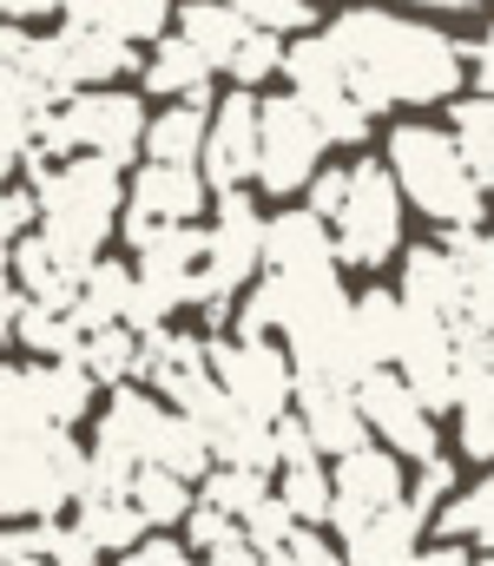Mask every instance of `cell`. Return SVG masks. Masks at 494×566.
Returning a JSON list of instances; mask_svg holds the SVG:
<instances>
[{"instance_id":"1","label":"cell","mask_w":494,"mask_h":566,"mask_svg":"<svg viewBox=\"0 0 494 566\" xmlns=\"http://www.w3.org/2000/svg\"><path fill=\"white\" fill-rule=\"evenodd\" d=\"M329 40H336L349 86L369 113L435 106V99H455V86H462V46L422 20H402L382 7H349V13H336Z\"/></svg>"},{"instance_id":"2","label":"cell","mask_w":494,"mask_h":566,"mask_svg":"<svg viewBox=\"0 0 494 566\" xmlns=\"http://www.w3.org/2000/svg\"><path fill=\"white\" fill-rule=\"evenodd\" d=\"M389 171H396L402 198H409L422 218H435L442 231L482 218V178H475V165H469V151H462L455 133L422 126V119L396 126V133H389Z\"/></svg>"},{"instance_id":"3","label":"cell","mask_w":494,"mask_h":566,"mask_svg":"<svg viewBox=\"0 0 494 566\" xmlns=\"http://www.w3.org/2000/svg\"><path fill=\"white\" fill-rule=\"evenodd\" d=\"M93 454L66 428L0 434V514L7 521H53L66 501H86Z\"/></svg>"},{"instance_id":"4","label":"cell","mask_w":494,"mask_h":566,"mask_svg":"<svg viewBox=\"0 0 494 566\" xmlns=\"http://www.w3.org/2000/svg\"><path fill=\"white\" fill-rule=\"evenodd\" d=\"M33 191H40V231L80 258H99L133 185H119V165L106 158H66V165H33Z\"/></svg>"},{"instance_id":"5","label":"cell","mask_w":494,"mask_h":566,"mask_svg":"<svg viewBox=\"0 0 494 566\" xmlns=\"http://www.w3.org/2000/svg\"><path fill=\"white\" fill-rule=\"evenodd\" d=\"M146 133H153V119H146V106H139L133 93L93 86V93H73V99L46 119L33 165H66L73 151L106 158V165H126V158L146 145Z\"/></svg>"},{"instance_id":"6","label":"cell","mask_w":494,"mask_h":566,"mask_svg":"<svg viewBox=\"0 0 494 566\" xmlns=\"http://www.w3.org/2000/svg\"><path fill=\"white\" fill-rule=\"evenodd\" d=\"M204 238H211V251H204V271H198V316L204 323H224L231 316V296L264 271L271 224H264V211H257L251 191H224Z\"/></svg>"},{"instance_id":"7","label":"cell","mask_w":494,"mask_h":566,"mask_svg":"<svg viewBox=\"0 0 494 566\" xmlns=\"http://www.w3.org/2000/svg\"><path fill=\"white\" fill-rule=\"evenodd\" d=\"M402 205H409V198H402L396 171L376 165V158H356V165H349V198H343V211L329 218L336 258L356 264V271L389 264L396 244H402Z\"/></svg>"},{"instance_id":"8","label":"cell","mask_w":494,"mask_h":566,"mask_svg":"<svg viewBox=\"0 0 494 566\" xmlns=\"http://www.w3.org/2000/svg\"><path fill=\"white\" fill-rule=\"evenodd\" d=\"M211 376L238 409H251L264 422H284L291 402H297V363L277 343H244V336L224 343V336H211Z\"/></svg>"},{"instance_id":"9","label":"cell","mask_w":494,"mask_h":566,"mask_svg":"<svg viewBox=\"0 0 494 566\" xmlns=\"http://www.w3.org/2000/svg\"><path fill=\"white\" fill-rule=\"evenodd\" d=\"M324 119L291 93V99H264V139H257V185L271 198H291L304 185H317V165H324Z\"/></svg>"},{"instance_id":"10","label":"cell","mask_w":494,"mask_h":566,"mask_svg":"<svg viewBox=\"0 0 494 566\" xmlns=\"http://www.w3.org/2000/svg\"><path fill=\"white\" fill-rule=\"evenodd\" d=\"M198 211H204V171L198 165H146L126 191V244L146 251L165 231L198 224Z\"/></svg>"},{"instance_id":"11","label":"cell","mask_w":494,"mask_h":566,"mask_svg":"<svg viewBox=\"0 0 494 566\" xmlns=\"http://www.w3.org/2000/svg\"><path fill=\"white\" fill-rule=\"evenodd\" d=\"M257 139H264V106L251 99V86L224 93L218 113H211V139H204V185L224 198V191H244L257 178Z\"/></svg>"},{"instance_id":"12","label":"cell","mask_w":494,"mask_h":566,"mask_svg":"<svg viewBox=\"0 0 494 566\" xmlns=\"http://www.w3.org/2000/svg\"><path fill=\"white\" fill-rule=\"evenodd\" d=\"M356 402H362V422L376 428L396 454H416V461H435V454H442L435 416H429V402L409 389L402 369H376V376L356 389Z\"/></svg>"},{"instance_id":"13","label":"cell","mask_w":494,"mask_h":566,"mask_svg":"<svg viewBox=\"0 0 494 566\" xmlns=\"http://www.w3.org/2000/svg\"><path fill=\"white\" fill-rule=\"evenodd\" d=\"M93 264H99V258H80V251H66V244L46 238V231L7 244V277L20 283L33 303H53V310H80V290L93 277Z\"/></svg>"},{"instance_id":"14","label":"cell","mask_w":494,"mask_h":566,"mask_svg":"<svg viewBox=\"0 0 494 566\" xmlns=\"http://www.w3.org/2000/svg\"><path fill=\"white\" fill-rule=\"evenodd\" d=\"M402 501H409V488H402L396 448H356V454L336 461V527L343 534L362 527L382 507H402Z\"/></svg>"},{"instance_id":"15","label":"cell","mask_w":494,"mask_h":566,"mask_svg":"<svg viewBox=\"0 0 494 566\" xmlns=\"http://www.w3.org/2000/svg\"><path fill=\"white\" fill-rule=\"evenodd\" d=\"M402 303L409 310H429V316H442V323L462 329V316H469V271L442 244H416L402 258Z\"/></svg>"},{"instance_id":"16","label":"cell","mask_w":494,"mask_h":566,"mask_svg":"<svg viewBox=\"0 0 494 566\" xmlns=\"http://www.w3.org/2000/svg\"><path fill=\"white\" fill-rule=\"evenodd\" d=\"M336 231L304 205V211H277L271 218V238H264V271L277 277H304V271H336Z\"/></svg>"},{"instance_id":"17","label":"cell","mask_w":494,"mask_h":566,"mask_svg":"<svg viewBox=\"0 0 494 566\" xmlns=\"http://www.w3.org/2000/svg\"><path fill=\"white\" fill-rule=\"evenodd\" d=\"M297 416L311 422V434H317V448L324 454H356L362 448V434H369V422H362V402H356V389H343V382H317V376H297Z\"/></svg>"},{"instance_id":"18","label":"cell","mask_w":494,"mask_h":566,"mask_svg":"<svg viewBox=\"0 0 494 566\" xmlns=\"http://www.w3.org/2000/svg\"><path fill=\"white\" fill-rule=\"evenodd\" d=\"M13 382L27 389L40 422H53V428H73L93 409V369L86 363H13Z\"/></svg>"},{"instance_id":"19","label":"cell","mask_w":494,"mask_h":566,"mask_svg":"<svg viewBox=\"0 0 494 566\" xmlns=\"http://www.w3.org/2000/svg\"><path fill=\"white\" fill-rule=\"evenodd\" d=\"M422 521L429 514L416 501L382 507V514H369L362 527L343 534V554H349V566H409L416 560V541H422Z\"/></svg>"},{"instance_id":"20","label":"cell","mask_w":494,"mask_h":566,"mask_svg":"<svg viewBox=\"0 0 494 566\" xmlns=\"http://www.w3.org/2000/svg\"><path fill=\"white\" fill-rule=\"evenodd\" d=\"M178 33L211 60V66H224L231 73V60L244 53V40L257 33L238 7H224V0H191V7H178Z\"/></svg>"},{"instance_id":"21","label":"cell","mask_w":494,"mask_h":566,"mask_svg":"<svg viewBox=\"0 0 494 566\" xmlns=\"http://www.w3.org/2000/svg\"><path fill=\"white\" fill-rule=\"evenodd\" d=\"M349 329H356L369 369H389L396 349H402V329H409V303L389 296V290H362V296L349 303Z\"/></svg>"},{"instance_id":"22","label":"cell","mask_w":494,"mask_h":566,"mask_svg":"<svg viewBox=\"0 0 494 566\" xmlns=\"http://www.w3.org/2000/svg\"><path fill=\"white\" fill-rule=\"evenodd\" d=\"M204 139H211L204 99H178L146 133V165H204Z\"/></svg>"},{"instance_id":"23","label":"cell","mask_w":494,"mask_h":566,"mask_svg":"<svg viewBox=\"0 0 494 566\" xmlns=\"http://www.w3.org/2000/svg\"><path fill=\"white\" fill-rule=\"evenodd\" d=\"M133 303H139V271L99 258L93 277H86V290H80V310H73V316H80L86 329H106V323H133Z\"/></svg>"},{"instance_id":"24","label":"cell","mask_w":494,"mask_h":566,"mask_svg":"<svg viewBox=\"0 0 494 566\" xmlns=\"http://www.w3.org/2000/svg\"><path fill=\"white\" fill-rule=\"evenodd\" d=\"M204 80H211V60H204L185 33L159 40V53L146 60V86H153L159 99H198V93H204Z\"/></svg>"},{"instance_id":"25","label":"cell","mask_w":494,"mask_h":566,"mask_svg":"<svg viewBox=\"0 0 494 566\" xmlns=\"http://www.w3.org/2000/svg\"><path fill=\"white\" fill-rule=\"evenodd\" d=\"M99 554H133L146 541V514L133 507V494H113V501H80V521H73Z\"/></svg>"},{"instance_id":"26","label":"cell","mask_w":494,"mask_h":566,"mask_svg":"<svg viewBox=\"0 0 494 566\" xmlns=\"http://www.w3.org/2000/svg\"><path fill=\"white\" fill-rule=\"evenodd\" d=\"M139 356H146V336L133 323L86 329V349H80V363L93 369V382H119V389H126V376H139Z\"/></svg>"},{"instance_id":"27","label":"cell","mask_w":494,"mask_h":566,"mask_svg":"<svg viewBox=\"0 0 494 566\" xmlns=\"http://www.w3.org/2000/svg\"><path fill=\"white\" fill-rule=\"evenodd\" d=\"M133 507L146 514V527H171V521H191V514H198L191 481L171 474V468H139V481H133Z\"/></svg>"},{"instance_id":"28","label":"cell","mask_w":494,"mask_h":566,"mask_svg":"<svg viewBox=\"0 0 494 566\" xmlns=\"http://www.w3.org/2000/svg\"><path fill=\"white\" fill-rule=\"evenodd\" d=\"M277 501L304 521V527H317V521H336V474H324L317 461H304V468H284V481H277Z\"/></svg>"},{"instance_id":"29","label":"cell","mask_w":494,"mask_h":566,"mask_svg":"<svg viewBox=\"0 0 494 566\" xmlns=\"http://www.w3.org/2000/svg\"><path fill=\"white\" fill-rule=\"evenodd\" d=\"M442 534H449V541H475V547L494 554V474H482L469 494H455V501L442 507Z\"/></svg>"},{"instance_id":"30","label":"cell","mask_w":494,"mask_h":566,"mask_svg":"<svg viewBox=\"0 0 494 566\" xmlns=\"http://www.w3.org/2000/svg\"><path fill=\"white\" fill-rule=\"evenodd\" d=\"M271 501V488H264V474L257 468H211L204 474V507H224V514H238V521H251L257 507Z\"/></svg>"},{"instance_id":"31","label":"cell","mask_w":494,"mask_h":566,"mask_svg":"<svg viewBox=\"0 0 494 566\" xmlns=\"http://www.w3.org/2000/svg\"><path fill=\"white\" fill-rule=\"evenodd\" d=\"M455 139L469 151V165H475V178L494 185V99H455Z\"/></svg>"},{"instance_id":"32","label":"cell","mask_w":494,"mask_h":566,"mask_svg":"<svg viewBox=\"0 0 494 566\" xmlns=\"http://www.w3.org/2000/svg\"><path fill=\"white\" fill-rule=\"evenodd\" d=\"M462 448L475 461H494V369L462 389Z\"/></svg>"},{"instance_id":"33","label":"cell","mask_w":494,"mask_h":566,"mask_svg":"<svg viewBox=\"0 0 494 566\" xmlns=\"http://www.w3.org/2000/svg\"><path fill=\"white\" fill-rule=\"evenodd\" d=\"M191 527V547L211 560V554H238V547H251V534H244V521L238 514H224V507H204L198 501V514L185 521Z\"/></svg>"},{"instance_id":"34","label":"cell","mask_w":494,"mask_h":566,"mask_svg":"<svg viewBox=\"0 0 494 566\" xmlns=\"http://www.w3.org/2000/svg\"><path fill=\"white\" fill-rule=\"evenodd\" d=\"M224 7H238L251 27H264V33H311V0H224Z\"/></svg>"},{"instance_id":"35","label":"cell","mask_w":494,"mask_h":566,"mask_svg":"<svg viewBox=\"0 0 494 566\" xmlns=\"http://www.w3.org/2000/svg\"><path fill=\"white\" fill-rule=\"evenodd\" d=\"M277 66H284V46H277V33L257 27V33L244 40V53L231 60V80H238V86H257V80H271Z\"/></svg>"},{"instance_id":"36","label":"cell","mask_w":494,"mask_h":566,"mask_svg":"<svg viewBox=\"0 0 494 566\" xmlns=\"http://www.w3.org/2000/svg\"><path fill=\"white\" fill-rule=\"evenodd\" d=\"M264 566H349V554H336V547L317 541L311 527H297L284 547H271V554H264Z\"/></svg>"},{"instance_id":"37","label":"cell","mask_w":494,"mask_h":566,"mask_svg":"<svg viewBox=\"0 0 494 566\" xmlns=\"http://www.w3.org/2000/svg\"><path fill=\"white\" fill-rule=\"evenodd\" d=\"M165 20H171V0H119V40H165Z\"/></svg>"},{"instance_id":"38","label":"cell","mask_w":494,"mask_h":566,"mask_svg":"<svg viewBox=\"0 0 494 566\" xmlns=\"http://www.w3.org/2000/svg\"><path fill=\"white\" fill-rule=\"evenodd\" d=\"M33 218H40V191H33V185H13V191L0 198V231H7V244L33 238Z\"/></svg>"},{"instance_id":"39","label":"cell","mask_w":494,"mask_h":566,"mask_svg":"<svg viewBox=\"0 0 494 566\" xmlns=\"http://www.w3.org/2000/svg\"><path fill=\"white\" fill-rule=\"evenodd\" d=\"M449 494H455V468H449L442 454H435V461H422V474H416V488H409V501H416L422 514H435V507H442Z\"/></svg>"},{"instance_id":"40","label":"cell","mask_w":494,"mask_h":566,"mask_svg":"<svg viewBox=\"0 0 494 566\" xmlns=\"http://www.w3.org/2000/svg\"><path fill=\"white\" fill-rule=\"evenodd\" d=\"M277 454H284V468H304V461H317V454H324L304 416H284V422H277Z\"/></svg>"},{"instance_id":"41","label":"cell","mask_w":494,"mask_h":566,"mask_svg":"<svg viewBox=\"0 0 494 566\" xmlns=\"http://www.w3.org/2000/svg\"><path fill=\"white\" fill-rule=\"evenodd\" d=\"M119 566H198V560H191V554H185L178 541H165V534H153V541H139V547H133V554H126Z\"/></svg>"},{"instance_id":"42","label":"cell","mask_w":494,"mask_h":566,"mask_svg":"<svg viewBox=\"0 0 494 566\" xmlns=\"http://www.w3.org/2000/svg\"><path fill=\"white\" fill-rule=\"evenodd\" d=\"M73 27H99V33H119V0H66L60 7Z\"/></svg>"},{"instance_id":"43","label":"cell","mask_w":494,"mask_h":566,"mask_svg":"<svg viewBox=\"0 0 494 566\" xmlns=\"http://www.w3.org/2000/svg\"><path fill=\"white\" fill-rule=\"evenodd\" d=\"M462 329L494 336V271L488 277H469V316H462Z\"/></svg>"},{"instance_id":"44","label":"cell","mask_w":494,"mask_h":566,"mask_svg":"<svg viewBox=\"0 0 494 566\" xmlns=\"http://www.w3.org/2000/svg\"><path fill=\"white\" fill-rule=\"evenodd\" d=\"M343 198H349V171H317V185H311V211H317L324 224L343 211Z\"/></svg>"},{"instance_id":"45","label":"cell","mask_w":494,"mask_h":566,"mask_svg":"<svg viewBox=\"0 0 494 566\" xmlns=\"http://www.w3.org/2000/svg\"><path fill=\"white\" fill-rule=\"evenodd\" d=\"M475 86H482V93L494 99V27L482 33V40H475Z\"/></svg>"},{"instance_id":"46","label":"cell","mask_w":494,"mask_h":566,"mask_svg":"<svg viewBox=\"0 0 494 566\" xmlns=\"http://www.w3.org/2000/svg\"><path fill=\"white\" fill-rule=\"evenodd\" d=\"M0 7H7V20H40V13H53L66 0H0Z\"/></svg>"},{"instance_id":"47","label":"cell","mask_w":494,"mask_h":566,"mask_svg":"<svg viewBox=\"0 0 494 566\" xmlns=\"http://www.w3.org/2000/svg\"><path fill=\"white\" fill-rule=\"evenodd\" d=\"M409 566H475V560H469L462 547H429V554H416Z\"/></svg>"},{"instance_id":"48","label":"cell","mask_w":494,"mask_h":566,"mask_svg":"<svg viewBox=\"0 0 494 566\" xmlns=\"http://www.w3.org/2000/svg\"><path fill=\"white\" fill-rule=\"evenodd\" d=\"M409 7H469V0H409Z\"/></svg>"},{"instance_id":"49","label":"cell","mask_w":494,"mask_h":566,"mask_svg":"<svg viewBox=\"0 0 494 566\" xmlns=\"http://www.w3.org/2000/svg\"><path fill=\"white\" fill-rule=\"evenodd\" d=\"M0 566H46V560H0Z\"/></svg>"},{"instance_id":"50","label":"cell","mask_w":494,"mask_h":566,"mask_svg":"<svg viewBox=\"0 0 494 566\" xmlns=\"http://www.w3.org/2000/svg\"><path fill=\"white\" fill-rule=\"evenodd\" d=\"M488 264H494V238H488Z\"/></svg>"},{"instance_id":"51","label":"cell","mask_w":494,"mask_h":566,"mask_svg":"<svg viewBox=\"0 0 494 566\" xmlns=\"http://www.w3.org/2000/svg\"><path fill=\"white\" fill-rule=\"evenodd\" d=\"M475 566H494V560H475Z\"/></svg>"}]
</instances>
